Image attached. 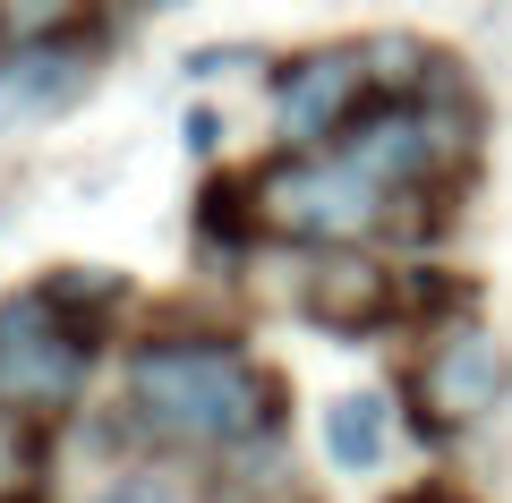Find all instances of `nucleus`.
<instances>
[{
    "instance_id": "obj_9",
    "label": "nucleus",
    "mask_w": 512,
    "mask_h": 503,
    "mask_svg": "<svg viewBox=\"0 0 512 503\" xmlns=\"http://www.w3.org/2000/svg\"><path fill=\"white\" fill-rule=\"evenodd\" d=\"M43 290H52V307L69 324H86V333H103V342H111V316L137 299V282L111 273V265H52V273H43Z\"/></svg>"
},
{
    "instance_id": "obj_2",
    "label": "nucleus",
    "mask_w": 512,
    "mask_h": 503,
    "mask_svg": "<svg viewBox=\"0 0 512 503\" xmlns=\"http://www.w3.org/2000/svg\"><path fill=\"white\" fill-rule=\"evenodd\" d=\"M256 180V222L265 239H291V248H376V239L402 231V197L376 188L359 162H342L333 145H282L248 171Z\"/></svg>"
},
{
    "instance_id": "obj_5",
    "label": "nucleus",
    "mask_w": 512,
    "mask_h": 503,
    "mask_svg": "<svg viewBox=\"0 0 512 503\" xmlns=\"http://www.w3.org/2000/svg\"><path fill=\"white\" fill-rule=\"evenodd\" d=\"M299 316L333 342H376L402 324V273L376 248H308L299 265Z\"/></svg>"
},
{
    "instance_id": "obj_8",
    "label": "nucleus",
    "mask_w": 512,
    "mask_h": 503,
    "mask_svg": "<svg viewBox=\"0 0 512 503\" xmlns=\"http://www.w3.org/2000/svg\"><path fill=\"white\" fill-rule=\"evenodd\" d=\"M316 435H325V461L342 478H376L384 452H393V401L384 393H333L325 418H316Z\"/></svg>"
},
{
    "instance_id": "obj_6",
    "label": "nucleus",
    "mask_w": 512,
    "mask_h": 503,
    "mask_svg": "<svg viewBox=\"0 0 512 503\" xmlns=\"http://www.w3.org/2000/svg\"><path fill=\"white\" fill-rule=\"evenodd\" d=\"M367 43H308V52H291L274 69V128L282 145H333L350 128V111L367 103Z\"/></svg>"
},
{
    "instance_id": "obj_14",
    "label": "nucleus",
    "mask_w": 512,
    "mask_h": 503,
    "mask_svg": "<svg viewBox=\"0 0 512 503\" xmlns=\"http://www.w3.org/2000/svg\"><path fill=\"white\" fill-rule=\"evenodd\" d=\"M384 503H478V495H461L453 478H419V486H402V495H384Z\"/></svg>"
},
{
    "instance_id": "obj_1",
    "label": "nucleus",
    "mask_w": 512,
    "mask_h": 503,
    "mask_svg": "<svg viewBox=\"0 0 512 503\" xmlns=\"http://www.w3.org/2000/svg\"><path fill=\"white\" fill-rule=\"evenodd\" d=\"M120 410L154 461H265L291 435V376L222 324H154L120 359Z\"/></svg>"
},
{
    "instance_id": "obj_3",
    "label": "nucleus",
    "mask_w": 512,
    "mask_h": 503,
    "mask_svg": "<svg viewBox=\"0 0 512 503\" xmlns=\"http://www.w3.org/2000/svg\"><path fill=\"white\" fill-rule=\"evenodd\" d=\"M94 367H103V333L69 324L43 282L0 299V410H26V418L60 427V418L86 410Z\"/></svg>"
},
{
    "instance_id": "obj_16",
    "label": "nucleus",
    "mask_w": 512,
    "mask_h": 503,
    "mask_svg": "<svg viewBox=\"0 0 512 503\" xmlns=\"http://www.w3.org/2000/svg\"><path fill=\"white\" fill-rule=\"evenodd\" d=\"M265 503H299V495H265Z\"/></svg>"
},
{
    "instance_id": "obj_10",
    "label": "nucleus",
    "mask_w": 512,
    "mask_h": 503,
    "mask_svg": "<svg viewBox=\"0 0 512 503\" xmlns=\"http://www.w3.org/2000/svg\"><path fill=\"white\" fill-rule=\"evenodd\" d=\"M43 486H52V418L0 410V503L43 495Z\"/></svg>"
},
{
    "instance_id": "obj_7",
    "label": "nucleus",
    "mask_w": 512,
    "mask_h": 503,
    "mask_svg": "<svg viewBox=\"0 0 512 503\" xmlns=\"http://www.w3.org/2000/svg\"><path fill=\"white\" fill-rule=\"evenodd\" d=\"M94 86V52L77 35L60 43H18V52H0V128H43L60 111H77Z\"/></svg>"
},
{
    "instance_id": "obj_12",
    "label": "nucleus",
    "mask_w": 512,
    "mask_h": 503,
    "mask_svg": "<svg viewBox=\"0 0 512 503\" xmlns=\"http://www.w3.org/2000/svg\"><path fill=\"white\" fill-rule=\"evenodd\" d=\"M86 503H188V478H180V461H154L146 452V461H120Z\"/></svg>"
},
{
    "instance_id": "obj_11",
    "label": "nucleus",
    "mask_w": 512,
    "mask_h": 503,
    "mask_svg": "<svg viewBox=\"0 0 512 503\" xmlns=\"http://www.w3.org/2000/svg\"><path fill=\"white\" fill-rule=\"evenodd\" d=\"M94 0H0V52H18V43H60L86 26Z\"/></svg>"
},
{
    "instance_id": "obj_13",
    "label": "nucleus",
    "mask_w": 512,
    "mask_h": 503,
    "mask_svg": "<svg viewBox=\"0 0 512 503\" xmlns=\"http://www.w3.org/2000/svg\"><path fill=\"white\" fill-rule=\"evenodd\" d=\"M180 137H188V154L205 162V154L222 145V111H214V103H197V111H188V128H180Z\"/></svg>"
},
{
    "instance_id": "obj_4",
    "label": "nucleus",
    "mask_w": 512,
    "mask_h": 503,
    "mask_svg": "<svg viewBox=\"0 0 512 503\" xmlns=\"http://www.w3.org/2000/svg\"><path fill=\"white\" fill-rule=\"evenodd\" d=\"M410 435H419L427 452L461 444V435H478L495 410L512 401V342L495 333V324H444V333H427L419 367H410Z\"/></svg>"
},
{
    "instance_id": "obj_15",
    "label": "nucleus",
    "mask_w": 512,
    "mask_h": 503,
    "mask_svg": "<svg viewBox=\"0 0 512 503\" xmlns=\"http://www.w3.org/2000/svg\"><path fill=\"white\" fill-rule=\"evenodd\" d=\"M9 503H52V495H9Z\"/></svg>"
}]
</instances>
